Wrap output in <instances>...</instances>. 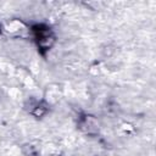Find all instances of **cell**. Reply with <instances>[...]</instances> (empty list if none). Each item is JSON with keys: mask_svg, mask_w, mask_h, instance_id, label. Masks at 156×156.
Returning a JSON list of instances; mask_svg holds the SVG:
<instances>
[{"mask_svg": "<svg viewBox=\"0 0 156 156\" xmlns=\"http://www.w3.org/2000/svg\"><path fill=\"white\" fill-rule=\"evenodd\" d=\"M37 39H38V45L45 50H48L54 44V37L49 29H39Z\"/></svg>", "mask_w": 156, "mask_h": 156, "instance_id": "obj_1", "label": "cell"}]
</instances>
